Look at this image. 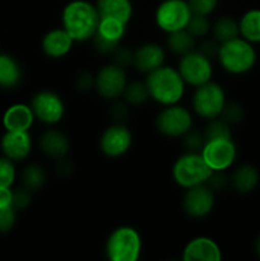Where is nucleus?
I'll return each instance as SVG.
<instances>
[{
	"label": "nucleus",
	"instance_id": "nucleus-1",
	"mask_svg": "<svg viewBox=\"0 0 260 261\" xmlns=\"http://www.w3.org/2000/svg\"><path fill=\"white\" fill-rule=\"evenodd\" d=\"M99 13L96 4L87 0L68 3L61 13V25L75 42H86L93 38L99 24Z\"/></svg>",
	"mask_w": 260,
	"mask_h": 261
},
{
	"label": "nucleus",
	"instance_id": "nucleus-31",
	"mask_svg": "<svg viewBox=\"0 0 260 261\" xmlns=\"http://www.w3.org/2000/svg\"><path fill=\"white\" fill-rule=\"evenodd\" d=\"M203 133L205 140L219 139V138H232L231 125L227 124L221 117L209 120L208 125H206L205 130Z\"/></svg>",
	"mask_w": 260,
	"mask_h": 261
},
{
	"label": "nucleus",
	"instance_id": "nucleus-11",
	"mask_svg": "<svg viewBox=\"0 0 260 261\" xmlns=\"http://www.w3.org/2000/svg\"><path fill=\"white\" fill-rule=\"evenodd\" d=\"M126 84V71L114 63L102 66L94 76V89L102 98L109 101H116L122 97Z\"/></svg>",
	"mask_w": 260,
	"mask_h": 261
},
{
	"label": "nucleus",
	"instance_id": "nucleus-30",
	"mask_svg": "<svg viewBox=\"0 0 260 261\" xmlns=\"http://www.w3.org/2000/svg\"><path fill=\"white\" fill-rule=\"evenodd\" d=\"M194 38L199 40V38H204L211 33L212 24L209 17H204V15L193 14L190 20H189L188 25L185 28Z\"/></svg>",
	"mask_w": 260,
	"mask_h": 261
},
{
	"label": "nucleus",
	"instance_id": "nucleus-25",
	"mask_svg": "<svg viewBox=\"0 0 260 261\" xmlns=\"http://www.w3.org/2000/svg\"><path fill=\"white\" fill-rule=\"evenodd\" d=\"M166 43H167V47L171 53L181 58V56L196 50L198 40L194 38L186 30H181L168 33Z\"/></svg>",
	"mask_w": 260,
	"mask_h": 261
},
{
	"label": "nucleus",
	"instance_id": "nucleus-21",
	"mask_svg": "<svg viewBox=\"0 0 260 261\" xmlns=\"http://www.w3.org/2000/svg\"><path fill=\"white\" fill-rule=\"evenodd\" d=\"M260 175L256 167L252 165H241L233 171L231 178H229V185L232 186L236 193L246 195L252 193L259 185Z\"/></svg>",
	"mask_w": 260,
	"mask_h": 261
},
{
	"label": "nucleus",
	"instance_id": "nucleus-18",
	"mask_svg": "<svg viewBox=\"0 0 260 261\" xmlns=\"http://www.w3.org/2000/svg\"><path fill=\"white\" fill-rule=\"evenodd\" d=\"M75 41L71 36L61 28H55L46 33L41 41V50L47 58L61 59L68 55L73 48Z\"/></svg>",
	"mask_w": 260,
	"mask_h": 261
},
{
	"label": "nucleus",
	"instance_id": "nucleus-36",
	"mask_svg": "<svg viewBox=\"0 0 260 261\" xmlns=\"http://www.w3.org/2000/svg\"><path fill=\"white\" fill-rule=\"evenodd\" d=\"M112 58H114V64L121 66V68L126 69L127 66L133 65V58H134V51L127 48L126 46L120 45L116 50L112 53Z\"/></svg>",
	"mask_w": 260,
	"mask_h": 261
},
{
	"label": "nucleus",
	"instance_id": "nucleus-22",
	"mask_svg": "<svg viewBox=\"0 0 260 261\" xmlns=\"http://www.w3.org/2000/svg\"><path fill=\"white\" fill-rule=\"evenodd\" d=\"M96 7L101 18H115L127 24L133 17L132 0H97Z\"/></svg>",
	"mask_w": 260,
	"mask_h": 261
},
{
	"label": "nucleus",
	"instance_id": "nucleus-38",
	"mask_svg": "<svg viewBox=\"0 0 260 261\" xmlns=\"http://www.w3.org/2000/svg\"><path fill=\"white\" fill-rule=\"evenodd\" d=\"M219 45H221V43H219L218 41L214 40L213 37L209 38L208 36H206V37L201 38L200 42L196 45V50L212 60L213 58L217 59V54H218Z\"/></svg>",
	"mask_w": 260,
	"mask_h": 261
},
{
	"label": "nucleus",
	"instance_id": "nucleus-8",
	"mask_svg": "<svg viewBox=\"0 0 260 261\" xmlns=\"http://www.w3.org/2000/svg\"><path fill=\"white\" fill-rule=\"evenodd\" d=\"M191 15L188 0H163L155 9L154 20L157 27L168 35L185 30Z\"/></svg>",
	"mask_w": 260,
	"mask_h": 261
},
{
	"label": "nucleus",
	"instance_id": "nucleus-32",
	"mask_svg": "<svg viewBox=\"0 0 260 261\" xmlns=\"http://www.w3.org/2000/svg\"><path fill=\"white\" fill-rule=\"evenodd\" d=\"M17 171H15L14 162L9 158L0 157V186L12 188L15 181Z\"/></svg>",
	"mask_w": 260,
	"mask_h": 261
},
{
	"label": "nucleus",
	"instance_id": "nucleus-13",
	"mask_svg": "<svg viewBox=\"0 0 260 261\" xmlns=\"http://www.w3.org/2000/svg\"><path fill=\"white\" fill-rule=\"evenodd\" d=\"M133 144V134L122 122L111 125L99 137V149L109 158L122 157Z\"/></svg>",
	"mask_w": 260,
	"mask_h": 261
},
{
	"label": "nucleus",
	"instance_id": "nucleus-28",
	"mask_svg": "<svg viewBox=\"0 0 260 261\" xmlns=\"http://www.w3.org/2000/svg\"><path fill=\"white\" fill-rule=\"evenodd\" d=\"M22 185L31 193L38 191L45 186L46 184V172L41 166L38 165H28L23 170L22 176Z\"/></svg>",
	"mask_w": 260,
	"mask_h": 261
},
{
	"label": "nucleus",
	"instance_id": "nucleus-9",
	"mask_svg": "<svg viewBox=\"0 0 260 261\" xmlns=\"http://www.w3.org/2000/svg\"><path fill=\"white\" fill-rule=\"evenodd\" d=\"M177 70L186 86L198 88L212 81L213 64L211 59L199 53L198 50H194L181 56Z\"/></svg>",
	"mask_w": 260,
	"mask_h": 261
},
{
	"label": "nucleus",
	"instance_id": "nucleus-23",
	"mask_svg": "<svg viewBox=\"0 0 260 261\" xmlns=\"http://www.w3.org/2000/svg\"><path fill=\"white\" fill-rule=\"evenodd\" d=\"M22 81V68L13 56L0 54V87L4 89L15 88Z\"/></svg>",
	"mask_w": 260,
	"mask_h": 261
},
{
	"label": "nucleus",
	"instance_id": "nucleus-2",
	"mask_svg": "<svg viewBox=\"0 0 260 261\" xmlns=\"http://www.w3.org/2000/svg\"><path fill=\"white\" fill-rule=\"evenodd\" d=\"M149 98L162 106H171L181 101L185 94L186 84L177 68L162 65L147 74L145 78Z\"/></svg>",
	"mask_w": 260,
	"mask_h": 261
},
{
	"label": "nucleus",
	"instance_id": "nucleus-15",
	"mask_svg": "<svg viewBox=\"0 0 260 261\" xmlns=\"http://www.w3.org/2000/svg\"><path fill=\"white\" fill-rule=\"evenodd\" d=\"M3 154L13 162L24 161L32 152V138L28 132L7 130L0 142Z\"/></svg>",
	"mask_w": 260,
	"mask_h": 261
},
{
	"label": "nucleus",
	"instance_id": "nucleus-16",
	"mask_svg": "<svg viewBox=\"0 0 260 261\" xmlns=\"http://www.w3.org/2000/svg\"><path fill=\"white\" fill-rule=\"evenodd\" d=\"M166 53L165 48L154 42L143 43L134 51L133 66L143 74H149L160 66L165 65Z\"/></svg>",
	"mask_w": 260,
	"mask_h": 261
},
{
	"label": "nucleus",
	"instance_id": "nucleus-3",
	"mask_svg": "<svg viewBox=\"0 0 260 261\" xmlns=\"http://www.w3.org/2000/svg\"><path fill=\"white\" fill-rule=\"evenodd\" d=\"M217 60L228 74L242 75L254 68L257 55L252 43L239 36L219 45Z\"/></svg>",
	"mask_w": 260,
	"mask_h": 261
},
{
	"label": "nucleus",
	"instance_id": "nucleus-19",
	"mask_svg": "<svg viewBox=\"0 0 260 261\" xmlns=\"http://www.w3.org/2000/svg\"><path fill=\"white\" fill-rule=\"evenodd\" d=\"M40 150L43 155L51 160H60L66 157L70 150V142L63 132L58 129H48L40 137Z\"/></svg>",
	"mask_w": 260,
	"mask_h": 261
},
{
	"label": "nucleus",
	"instance_id": "nucleus-7",
	"mask_svg": "<svg viewBox=\"0 0 260 261\" xmlns=\"http://www.w3.org/2000/svg\"><path fill=\"white\" fill-rule=\"evenodd\" d=\"M193 114L186 107L178 103L163 106L155 117L158 133L167 138H183L193 129Z\"/></svg>",
	"mask_w": 260,
	"mask_h": 261
},
{
	"label": "nucleus",
	"instance_id": "nucleus-17",
	"mask_svg": "<svg viewBox=\"0 0 260 261\" xmlns=\"http://www.w3.org/2000/svg\"><path fill=\"white\" fill-rule=\"evenodd\" d=\"M222 259L221 247L214 240L199 236L190 240L184 247V261H219Z\"/></svg>",
	"mask_w": 260,
	"mask_h": 261
},
{
	"label": "nucleus",
	"instance_id": "nucleus-37",
	"mask_svg": "<svg viewBox=\"0 0 260 261\" xmlns=\"http://www.w3.org/2000/svg\"><path fill=\"white\" fill-rule=\"evenodd\" d=\"M15 218H17V211L13 206L0 208V233L9 232L14 227Z\"/></svg>",
	"mask_w": 260,
	"mask_h": 261
},
{
	"label": "nucleus",
	"instance_id": "nucleus-24",
	"mask_svg": "<svg viewBox=\"0 0 260 261\" xmlns=\"http://www.w3.org/2000/svg\"><path fill=\"white\" fill-rule=\"evenodd\" d=\"M240 36L250 43H260V9H250L239 20Z\"/></svg>",
	"mask_w": 260,
	"mask_h": 261
},
{
	"label": "nucleus",
	"instance_id": "nucleus-41",
	"mask_svg": "<svg viewBox=\"0 0 260 261\" xmlns=\"http://www.w3.org/2000/svg\"><path fill=\"white\" fill-rule=\"evenodd\" d=\"M111 114L115 119L119 122H121L122 120H125V117L127 116V103L126 102H115L114 106H112Z\"/></svg>",
	"mask_w": 260,
	"mask_h": 261
},
{
	"label": "nucleus",
	"instance_id": "nucleus-4",
	"mask_svg": "<svg viewBox=\"0 0 260 261\" xmlns=\"http://www.w3.org/2000/svg\"><path fill=\"white\" fill-rule=\"evenodd\" d=\"M212 173L213 171L209 168L199 152H185L172 166L173 181L185 190L206 184Z\"/></svg>",
	"mask_w": 260,
	"mask_h": 261
},
{
	"label": "nucleus",
	"instance_id": "nucleus-20",
	"mask_svg": "<svg viewBox=\"0 0 260 261\" xmlns=\"http://www.w3.org/2000/svg\"><path fill=\"white\" fill-rule=\"evenodd\" d=\"M36 120L31 106L24 103L12 105L3 116L5 130L12 132H28Z\"/></svg>",
	"mask_w": 260,
	"mask_h": 261
},
{
	"label": "nucleus",
	"instance_id": "nucleus-6",
	"mask_svg": "<svg viewBox=\"0 0 260 261\" xmlns=\"http://www.w3.org/2000/svg\"><path fill=\"white\" fill-rule=\"evenodd\" d=\"M226 103L227 98L223 87L213 81L195 88L191 98L194 114L206 121L221 116Z\"/></svg>",
	"mask_w": 260,
	"mask_h": 261
},
{
	"label": "nucleus",
	"instance_id": "nucleus-26",
	"mask_svg": "<svg viewBox=\"0 0 260 261\" xmlns=\"http://www.w3.org/2000/svg\"><path fill=\"white\" fill-rule=\"evenodd\" d=\"M126 23L115 19V18H101L94 36H98L103 40L120 45L122 37L125 36V32H126Z\"/></svg>",
	"mask_w": 260,
	"mask_h": 261
},
{
	"label": "nucleus",
	"instance_id": "nucleus-39",
	"mask_svg": "<svg viewBox=\"0 0 260 261\" xmlns=\"http://www.w3.org/2000/svg\"><path fill=\"white\" fill-rule=\"evenodd\" d=\"M31 191L27 190L25 188L17 189V190L13 191V201L12 206L15 211H23V209L27 208L31 204Z\"/></svg>",
	"mask_w": 260,
	"mask_h": 261
},
{
	"label": "nucleus",
	"instance_id": "nucleus-12",
	"mask_svg": "<svg viewBox=\"0 0 260 261\" xmlns=\"http://www.w3.org/2000/svg\"><path fill=\"white\" fill-rule=\"evenodd\" d=\"M35 117L45 125H56L65 115V103L58 93L48 89L37 92L31 101Z\"/></svg>",
	"mask_w": 260,
	"mask_h": 261
},
{
	"label": "nucleus",
	"instance_id": "nucleus-43",
	"mask_svg": "<svg viewBox=\"0 0 260 261\" xmlns=\"http://www.w3.org/2000/svg\"><path fill=\"white\" fill-rule=\"evenodd\" d=\"M78 87L82 91H88V89L94 88V76H92L88 73H83L78 78Z\"/></svg>",
	"mask_w": 260,
	"mask_h": 261
},
{
	"label": "nucleus",
	"instance_id": "nucleus-44",
	"mask_svg": "<svg viewBox=\"0 0 260 261\" xmlns=\"http://www.w3.org/2000/svg\"><path fill=\"white\" fill-rule=\"evenodd\" d=\"M56 170H58V173H61V175H69L73 170V166L69 162V160L66 157L60 158L58 160V165H56Z\"/></svg>",
	"mask_w": 260,
	"mask_h": 261
},
{
	"label": "nucleus",
	"instance_id": "nucleus-27",
	"mask_svg": "<svg viewBox=\"0 0 260 261\" xmlns=\"http://www.w3.org/2000/svg\"><path fill=\"white\" fill-rule=\"evenodd\" d=\"M211 33L212 37H213L214 40L218 41L219 43L233 40V38L240 36L239 20H236L232 17H228V15L218 18V19L212 24Z\"/></svg>",
	"mask_w": 260,
	"mask_h": 261
},
{
	"label": "nucleus",
	"instance_id": "nucleus-33",
	"mask_svg": "<svg viewBox=\"0 0 260 261\" xmlns=\"http://www.w3.org/2000/svg\"><path fill=\"white\" fill-rule=\"evenodd\" d=\"M184 147H185L186 152H201L205 143V137L204 133L196 132V130H189L185 135L183 137Z\"/></svg>",
	"mask_w": 260,
	"mask_h": 261
},
{
	"label": "nucleus",
	"instance_id": "nucleus-5",
	"mask_svg": "<svg viewBox=\"0 0 260 261\" xmlns=\"http://www.w3.org/2000/svg\"><path fill=\"white\" fill-rule=\"evenodd\" d=\"M105 252L111 261H137L142 252V237L133 227H117L107 237Z\"/></svg>",
	"mask_w": 260,
	"mask_h": 261
},
{
	"label": "nucleus",
	"instance_id": "nucleus-35",
	"mask_svg": "<svg viewBox=\"0 0 260 261\" xmlns=\"http://www.w3.org/2000/svg\"><path fill=\"white\" fill-rule=\"evenodd\" d=\"M218 3L219 0H188L191 13L204 15V17H209L213 14L218 7Z\"/></svg>",
	"mask_w": 260,
	"mask_h": 261
},
{
	"label": "nucleus",
	"instance_id": "nucleus-40",
	"mask_svg": "<svg viewBox=\"0 0 260 261\" xmlns=\"http://www.w3.org/2000/svg\"><path fill=\"white\" fill-rule=\"evenodd\" d=\"M206 185L216 193V191H222L229 185L228 176L224 173V171H213L209 180L206 181Z\"/></svg>",
	"mask_w": 260,
	"mask_h": 261
},
{
	"label": "nucleus",
	"instance_id": "nucleus-29",
	"mask_svg": "<svg viewBox=\"0 0 260 261\" xmlns=\"http://www.w3.org/2000/svg\"><path fill=\"white\" fill-rule=\"evenodd\" d=\"M124 101L130 106H140L149 99V92H148L145 82L133 81L127 82L125 91L122 93Z\"/></svg>",
	"mask_w": 260,
	"mask_h": 261
},
{
	"label": "nucleus",
	"instance_id": "nucleus-10",
	"mask_svg": "<svg viewBox=\"0 0 260 261\" xmlns=\"http://www.w3.org/2000/svg\"><path fill=\"white\" fill-rule=\"evenodd\" d=\"M200 153L212 171H226L236 162L237 147L232 138L209 139Z\"/></svg>",
	"mask_w": 260,
	"mask_h": 261
},
{
	"label": "nucleus",
	"instance_id": "nucleus-45",
	"mask_svg": "<svg viewBox=\"0 0 260 261\" xmlns=\"http://www.w3.org/2000/svg\"><path fill=\"white\" fill-rule=\"evenodd\" d=\"M255 252H256L257 257L260 259V236L257 237L256 241H255Z\"/></svg>",
	"mask_w": 260,
	"mask_h": 261
},
{
	"label": "nucleus",
	"instance_id": "nucleus-42",
	"mask_svg": "<svg viewBox=\"0 0 260 261\" xmlns=\"http://www.w3.org/2000/svg\"><path fill=\"white\" fill-rule=\"evenodd\" d=\"M12 201H13L12 189L0 186V208H8V206H12Z\"/></svg>",
	"mask_w": 260,
	"mask_h": 261
},
{
	"label": "nucleus",
	"instance_id": "nucleus-34",
	"mask_svg": "<svg viewBox=\"0 0 260 261\" xmlns=\"http://www.w3.org/2000/svg\"><path fill=\"white\" fill-rule=\"evenodd\" d=\"M244 109L241 105L236 103V102H227L224 106L223 111L221 114V119H223L227 124L229 125H236L242 121L244 119Z\"/></svg>",
	"mask_w": 260,
	"mask_h": 261
},
{
	"label": "nucleus",
	"instance_id": "nucleus-14",
	"mask_svg": "<svg viewBox=\"0 0 260 261\" xmlns=\"http://www.w3.org/2000/svg\"><path fill=\"white\" fill-rule=\"evenodd\" d=\"M214 191L206 184L186 189L183 196V209L191 218H204L214 208Z\"/></svg>",
	"mask_w": 260,
	"mask_h": 261
}]
</instances>
